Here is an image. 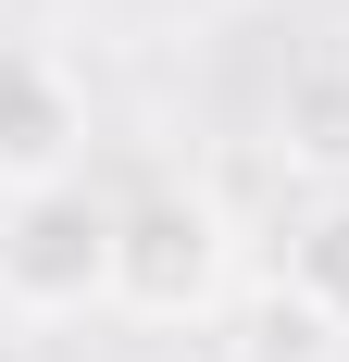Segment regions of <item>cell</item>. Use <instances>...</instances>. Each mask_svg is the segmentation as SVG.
Listing matches in <instances>:
<instances>
[{
    "mask_svg": "<svg viewBox=\"0 0 349 362\" xmlns=\"http://www.w3.org/2000/svg\"><path fill=\"white\" fill-rule=\"evenodd\" d=\"M112 225H125V200H100L88 175L0 200V313H13V325H75V313H100L112 300Z\"/></svg>",
    "mask_w": 349,
    "mask_h": 362,
    "instance_id": "6da1fadb",
    "label": "cell"
},
{
    "mask_svg": "<svg viewBox=\"0 0 349 362\" xmlns=\"http://www.w3.org/2000/svg\"><path fill=\"white\" fill-rule=\"evenodd\" d=\"M237 275V238L212 213L200 187H138L125 225H112V313H138V325H200L212 300Z\"/></svg>",
    "mask_w": 349,
    "mask_h": 362,
    "instance_id": "7a4b0ae2",
    "label": "cell"
},
{
    "mask_svg": "<svg viewBox=\"0 0 349 362\" xmlns=\"http://www.w3.org/2000/svg\"><path fill=\"white\" fill-rule=\"evenodd\" d=\"M75 163H88V88H75L50 50L0 37V200L63 187Z\"/></svg>",
    "mask_w": 349,
    "mask_h": 362,
    "instance_id": "3957f363",
    "label": "cell"
},
{
    "mask_svg": "<svg viewBox=\"0 0 349 362\" xmlns=\"http://www.w3.org/2000/svg\"><path fill=\"white\" fill-rule=\"evenodd\" d=\"M275 163L312 175L324 200H349V50L287 63V88H275Z\"/></svg>",
    "mask_w": 349,
    "mask_h": 362,
    "instance_id": "277c9868",
    "label": "cell"
},
{
    "mask_svg": "<svg viewBox=\"0 0 349 362\" xmlns=\"http://www.w3.org/2000/svg\"><path fill=\"white\" fill-rule=\"evenodd\" d=\"M287 288L349 337V200H312V213L287 225Z\"/></svg>",
    "mask_w": 349,
    "mask_h": 362,
    "instance_id": "5b68a950",
    "label": "cell"
},
{
    "mask_svg": "<svg viewBox=\"0 0 349 362\" xmlns=\"http://www.w3.org/2000/svg\"><path fill=\"white\" fill-rule=\"evenodd\" d=\"M337 350H349V337H337V325L312 313V300H300V288L275 275V300L249 313V350H237V362H337Z\"/></svg>",
    "mask_w": 349,
    "mask_h": 362,
    "instance_id": "8992f818",
    "label": "cell"
},
{
    "mask_svg": "<svg viewBox=\"0 0 349 362\" xmlns=\"http://www.w3.org/2000/svg\"><path fill=\"white\" fill-rule=\"evenodd\" d=\"M162 362H237V350H162Z\"/></svg>",
    "mask_w": 349,
    "mask_h": 362,
    "instance_id": "52a82bcc",
    "label": "cell"
}]
</instances>
